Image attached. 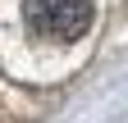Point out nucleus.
<instances>
[{
    "instance_id": "f257e3e1",
    "label": "nucleus",
    "mask_w": 128,
    "mask_h": 123,
    "mask_svg": "<svg viewBox=\"0 0 128 123\" xmlns=\"http://www.w3.org/2000/svg\"><path fill=\"white\" fill-rule=\"evenodd\" d=\"M96 0H23V18L46 41H78L92 27Z\"/></svg>"
}]
</instances>
